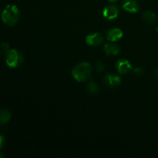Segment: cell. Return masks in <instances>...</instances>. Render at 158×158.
Listing matches in <instances>:
<instances>
[{
    "instance_id": "1",
    "label": "cell",
    "mask_w": 158,
    "mask_h": 158,
    "mask_svg": "<svg viewBox=\"0 0 158 158\" xmlns=\"http://www.w3.org/2000/svg\"><path fill=\"white\" fill-rule=\"evenodd\" d=\"M73 77L78 82H84L89 80L92 74V66L87 62L77 64L72 71Z\"/></svg>"
},
{
    "instance_id": "2",
    "label": "cell",
    "mask_w": 158,
    "mask_h": 158,
    "mask_svg": "<svg viewBox=\"0 0 158 158\" xmlns=\"http://www.w3.org/2000/svg\"><path fill=\"white\" fill-rule=\"evenodd\" d=\"M20 12L15 5H8L2 13V19L7 26H14L19 19Z\"/></svg>"
},
{
    "instance_id": "3",
    "label": "cell",
    "mask_w": 158,
    "mask_h": 158,
    "mask_svg": "<svg viewBox=\"0 0 158 158\" xmlns=\"http://www.w3.org/2000/svg\"><path fill=\"white\" fill-rule=\"evenodd\" d=\"M6 64L10 68H16L23 62V55L17 49H9L6 56Z\"/></svg>"
},
{
    "instance_id": "4",
    "label": "cell",
    "mask_w": 158,
    "mask_h": 158,
    "mask_svg": "<svg viewBox=\"0 0 158 158\" xmlns=\"http://www.w3.org/2000/svg\"><path fill=\"white\" fill-rule=\"evenodd\" d=\"M119 9L115 5H110L104 8L103 11V15L106 19L113 20L117 18L119 15Z\"/></svg>"
},
{
    "instance_id": "5",
    "label": "cell",
    "mask_w": 158,
    "mask_h": 158,
    "mask_svg": "<svg viewBox=\"0 0 158 158\" xmlns=\"http://www.w3.org/2000/svg\"><path fill=\"white\" fill-rule=\"evenodd\" d=\"M116 68H117V70L118 71L119 73L121 74V75L127 74L133 69L131 63L127 60H118L117 64H116Z\"/></svg>"
},
{
    "instance_id": "6",
    "label": "cell",
    "mask_w": 158,
    "mask_h": 158,
    "mask_svg": "<svg viewBox=\"0 0 158 158\" xmlns=\"http://www.w3.org/2000/svg\"><path fill=\"white\" fill-rule=\"evenodd\" d=\"M103 82L105 85L109 87H116L121 83V79L120 76L115 73H108L105 76Z\"/></svg>"
},
{
    "instance_id": "7",
    "label": "cell",
    "mask_w": 158,
    "mask_h": 158,
    "mask_svg": "<svg viewBox=\"0 0 158 158\" xmlns=\"http://www.w3.org/2000/svg\"><path fill=\"white\" fill-rule=\"evenodd\" d=\"M86 43L89 46H99L103 43V36L101 33L99 32L90 34L86 37Z\"/></svg>"
},
{
    "instance_id": "8",
    "label": "cell",
    "mask_w": 158,
    "mask_h": 158,
    "mask_svg": "<svg viewBox=\"0 0 158 158\" xmlns=\"http://www.w3.org/2000/svg\"><path fill=\"white\" fill-rule=\"evenodd\" d=\"M122 8L127 12L135 13L139 11L140 6L136 0H123L122 1Z\"/></svg>"
},
{
    "instance_id": "9",
    "label": "cell",
    "mask_w": 158,
    "mask_h": 158,
    "mask_svg": "<svg viewBox=\"0 0 158 158\" xmlns=\"http://www.w3.org/2000/svg\"><path fill=\"white\" fill-rule=\"evenodd\" d=\"M106 37H107V40H109V41H118V40H120V39L123 37V32H122L120 29H117V28L112 29L107 32Z\"/></svg>"
},
{
    "instance_id": "10",
    "label": "cell",
    "mask_w": 158,
    "mask_h": 158,
    "mask_svg": "<svg viewBox=\"0 0 158 158\" xmlns=\"http://www.w3.org/2000/svg\"><path fill=\"white\" fill-rule=\"evenodd\" d=\"M104 51L107 56H116L120 52V49L117 45L106 43L104 46Z\"/></svg>"
},
{
    "instance_id": "11",
    "label": "cell",
    "mask_w": 158,
    "mask_h": 158,
    "mask_svg": "<svg viewBox=\"0 0 158 158\" xmlns=\"http://www.w3.org/2000/svg\"><path fill=\"white\" fill-rule=\"evenodd\" d=\"M143 19L146 23L149 24H154L157 19L155 13H154L151 11H145L143 13Z\"/></svg>"
},
{
    "instance_id": "12",
    "label": "cell",
    "mask_w": 158,
    "mask_h": 158,
    "mask_svg": "<svg viewBox=\"0 0 158 158\" xmlns=\"http://www.w3.org/2000/svg\"><path fill=\"white\" fill-rule=\"evenodd\" d=\"M11 113L8 110L2 109L0 110V123L6 124L10 120Z\"/></svg>"
},
{
    "instance_id": "13",
    "label": "cell",
    "mask_w": 158,
    "mask_h": 158,
    "mask_svg": "<svg viewBox=\"0 0 158 158\" xmlns=\"http://www.w3.org/2000/svg\"><path fill=\"white\" fill-rule=\"evenodd\" d=\"M86 89L88 93L91 94H96L99 91V86H97V83H94V81H90L86 86Z\"/></svg>"
},
{
    "instance_id": "14",
    "label": "cell",
    "mask_w": 158,
    "mask_h": 158,
    "mask_svg": "<svg viewBox=\"0 0 158 158\" xmlns=\"http://www.w3.org/2000/svg\"><path fill=\"white\" fill-rule=\"evenodd\" d=\"M95 66L96 70L99 73H101L102 71H103L105 69V65L102 60H97V61L96 62Z\"/></svg>"
},
{
    "instance_id": "15",
    "label": "cell",
    "mask_w": 158,
    "mask_h": 158,
    "mask_svg": "<svg viewBox=\"0 0 158 158\" xmlns=\"http://www.w3.org/2000/svg\"><path fill=\"white\" fill-rule=\"evenodd\" d=\"M134 73L135 74H137V75L141 76L144 73V70H143V69L142 67L138 66V67H136L135 69H134Z\"/></svg>"
},
{
    "instance_id": "16",
    "label": "cell",
    "mask_w": 158,
    "mask_h": 158,
    "mask_svg": "<svg viewBox=\"0 0 158 158\" xmlns=\"http://www.w3.org/2000/svg\"><path fill=\"white\" fill-rule=\"evenodd\" d=\"M1 47H2V50L6 51V52H8V51L9 50L10 46H9V44L8 43H3L1 45Z\"/></svg>"
},
{
    "instance_id": "17",
    "label": "cell",
    "mask_w": 158,
    "mask_h": 158,
    "mask_svg": "<svg viewBox=\"0 0 158 158\" xmlns=\"http://www.w3.org/2000/svg\"><path fill=\"white\" fill-rule=\"evenodd\" d=\"M5 143V137L2 135H0V149L3 148Z\"/></svg>"
},
{
    "instance_id": "18",
    "label": "cell",
    "mask_w": 158,
    "mask_h": 158,
    "mask_svg": "<svg viewBox=\"0 0 158 158\" xmlns=\"http://www.w3.org/2000/svg\"><path fill=\"white\" fill-rule=\"evenodd\" d=\"M154 77H155L156 80H158V68H157L154 71Z\"/></svg>"
},
{
    "instance_id": "19",
    "label": "cell",
    "mask_w": 158,
    "mask_h": 158,
    "mask_svg": "<svg viewBox=\"0 0 158 158\" xmlns=\"http://www.w3.org/2000/svg\"><path fill=\"white\" fill-rule=\"evenodd\" d=\"M109 2H116L117 1H118V0H108Z\"/></svg>"
},
{
    "instance_id": "20",
    "label": "cell",
    "mask_w": 158,
    "mask_h": 158,
    "mask_svg": "<svg viewBox=\"0 0 158 158\" xmlns=\"http://www.w3.org/2000/svg\"><path fill=\"white\" fill-rule=\"evenodd\" d=\"M4 157V155H3L2 154V153H0V158H2V157Z\"/></svg>"
},
{
    "instance_id": "21",
    "label": "cell",
    "mask_w": 158,
    "mask_h": 158,
    "mask_svg": "<svg viewBox=\"0 0 158 158\" xmlns=\"http://www.w3.org/2000/svg\"><path fill=\"white\" fill-rule=\"evenodd\" d=\"M157 32H158V27H157Z\"/></svg>"
},
{
    "instance_id": "22",
    "label": "cell",
    "mask_w": 158,
    "mask_h": 158,
    "mask_svg": "<svg viewBox=\"0 0 158 158\" xmlns=\"http://www.w3.org/2000/svg\"><path fill=\"white\" fill-rule=\"evenodd\" d=\"M0 57H1V51H0Z\"/></svg>"
}]
</instances>
